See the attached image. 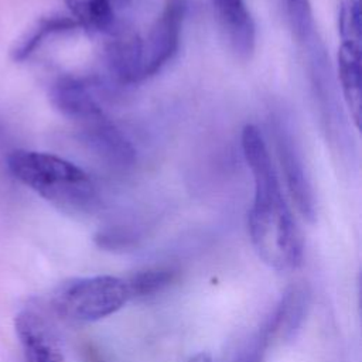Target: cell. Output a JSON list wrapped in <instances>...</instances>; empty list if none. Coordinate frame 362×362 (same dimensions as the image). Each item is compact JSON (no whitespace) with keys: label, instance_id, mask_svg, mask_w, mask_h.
Wrapping results in <instances>:
<instances>
[{"label":"cell","instance_id":"6da1fadb","mask_svg":"<svg viewBox=\"0 0 362 362\" xmlns=\"http://www.w3.org/2000/svg\"><path fill=\"white\" fill-rule=\"evenodd\" d=\"M242 150L255 182L247 221L252 245L269 267L279 272L297 269L303 262L301 235L281 192L264 139L255 124L243 127Z\"/></svg>","mask_w":362,"mask_h":362},{"label":"cell","instance_id":"7a4b0ae2","mask_svg":"<svg viewBox=\"0 0 362 362\" xmlns=\"http://www.w3.org/2000/svg\"><path fill=\"white\" fill-rule=\"evenodd\" d=\"M7 165L14 178L66 214L88 215L99 206V194L92 178L65 158L17 150L8 156Z\"/></svg>","mask_w":362,"mask_h":362},{"label":"cell","instance_id":"3957f363","mask_svg":"<svg viewBox=\"0 0 362 362\" xmlns=\"http://www.w3.org/2000/svg\"><path fill=\"white\" fill-rule=\"evenodd\" d=\"M132 300L126 279L96 274L71 279L52 294L54 310L74 322H93L109 317Z\"/></svg>","mask_w":362,"mask_h":362},{"label":"cell","instance_id":"277c9868","mask_svg":"<svg viewBox=\"0 0 362 362\" xmlns=\"http://www.w3.org/2000/svg\"><path fill=\"white\" fill-rule=\"evenodd\" d=\"M187 0H165L146 38H141V79L160 72L177 54Z\"/></svg>","mask_w":362,"mask_h":362},{"label":"cell","instance_id":"5b68a950","mask_svg":"<svg viewBox=\"0 0 362 362\" xmlns=\"http://www.w3.org/2000/svg\"><path fill=\"white\" fill-rule=\"evenodd\" d=\"M272 129L276 151L290 197L300 215L313 222L315 219V197L298 144L287 122L280 115H274L272 117Z\"/></svg>","mask_w":362,"mask_h":362},{"label":"cell","instance_id":"8992f818","mask_svg":"<svg viewBox=\"0 0 362 362\" xmlns=\"http://www.w3.org/2000/svg\"><path fill=\"white\" fill-rule=\"evenodd\" d=\"M81 139L92 154L113 170L126 171L136 161L132 143L105 115L81 124Z\"/></svg>","mask_w":362,"mask_h":362},{"label":"cell","instance_id":"52a82bcc","mask_svg":"<svg viewBox=\"0 0 362 362\" xmlns=\"http://www.w3.org/2000/svg\"><path fill=\"white\" fill-rule=\"evenodd\" d=\"M14 328L25 362H65L59 342L41 314L33 310L20 311Z\"/></svg>","mask_w":362,"mask_h":362},{"label":"cell","instance_id":"ba28073f","mask_svg":"<svg viewBox=\"0 0 362 362\" xmlns=\"http://www.w3.org/2000/svg\"><path fill=\"white\" fill-rule=\"evenodd\" d=\"M105 44V59L116 81L134 83L141 81V37L130 27L113 24Z\"/></svg>","mask_w":362,"mask_h":362},{"label":"cell","instance_id":"9c48e42d","mask_svg":"<svg viewBox=\"0 0 362 362\" xmlns=\"http://www.w3.org/2000/svg\"><path fill=\"white\" fill-rule=\"evenodd\" d=\"M221 30L232 51L247 58L255 49V23L245 0H211Z\"/></svg>","mask_w":362,"mask_h":362},{"label":"cell","instance_id":"30bf717a","mask_svg":"<svg viewBox=\"0 0 362 362\" xmlns=\"http://www.w3.org/2000/svg\"><path fill=\"white\" fill-rule=\"evenodd\" d=\"M49 98L52 105L64 116L78 122L79 124H85L105 115L90 89V85L79 78H59L52 85Z\"/></svg>","mask_w":362,"mask_h":362},{"label":"cell","instance_id":"8fae6325","mask_svg":"<svg viewBox=\"0 0 362 362\" xmlns=\"http://www.w3.org/2000/svg\"><path fill=\"white\" fill-rule=\"evenodd\" d=\"M338 75L345 103L355 126L359 127L362 100V45L341 42L338 52Z\"/></svg>","mask_w":362,"mask_h":362},{"label":"cell","instance_id":"7c38bea8","mask_svg":"<svg viewBox=\"0 0 362 362\" xmlns=\"http://www.w3.org/2000/svg\"><path fill=\"white\" fill-rule=\"evenodd\" d=\"M283 18L303 49L320 44L310 0H277Z\"/></svg>","mask_w":362,"mask_h":362},{"label":"cell","instance_id":"4fadbf2b","mask_svg":"<svg viewBox=\"0 0 362 362\" xmlns=\"http://www.w3.org/2000/svg\"><path fill=\"white\" fill-rule=\"evenodd\" d=\"M75 23L89 33H107L115 24L110 0H64Z\"/></svg>","mask_w":362,"mask_h":362},{"label":"cell","instance_id":"5bb4252c","mask_svg":"<svg viewBox=\"0 0 362 362\" xmlns=\"http://www.w3.org/2000/svg\"><path fill=\"white\" fill-rule=\"evenodd\" d=\"M177 277L171 266H150L136 272L127 280L132 298H143L164 291Z\"/></svg>","mask_w":362,"mask_h":362},{"label":"cell","instance_id":"9a60e30c","mask_svg":"<svg viewBox=\"0 0 362 362\" xmlns=\"http://www.w3.org/2000/svg\"><path fill=\"white\" fill-rule=\"evenodd\" d=\"M78 24L72 17H65V16H51L45 17L41 21L37 23V25L24 37L18 45L14 48L13 55L14 59H24L27 58L49 34L54 33H61V31H69L76 28Z\"/></svg>","mask_w":362,"mask_h":362},{"label":"cell","instance_id":"2e32d148","mask_svg":"<svg viewBox=\"0 0 362 362\" xmlns=\"http://www.w3.org/2000/svg\"><path fill=\"white\" fill-rule=\"evenodd\" d=\"M272 338H274V335L266 320L256 332L240 341L226 362H262Z\"/></svg>","mask_w":362,"mask_h":362},{"label":"cell","instance_id":"e0dca14e","mask_svg":"<svg viewBox=\"0 0 362 362\" xmlns=\"http://www.w3.org/2000/svg\"><path fill=\"white\" fill-rule=\"evenodd\" d=\"M338 30L341 42L362 45L359 0H342L339 7Z\"/></svg>","mask_w":362,"mask_h":362},{"label":"cell","instance_id":"ac0fdd59","mask_svg":"<svg viewBox=\"0 0 362 362\" xmlns=\"http://www.w3.org/2000/svg\"><path fill=\"white\" fill-rule=\"evenodd\" d=\"M83 361L85 362H105L103 358L100 356V354L98 352V349H95L90 344L83 346Z\"/></svg>","mask_w":362,"mask_h":362},{"label":"cell","instance_id":"d6986e66","mask_svg":"<svg viewBox=\"0 0 362 362\" xmlns=\"http://www.w3.org/2000/svg\"><path fill=\"white\" fill-rule=\"evenodd\" d=\"M189 362H212V359H211V356H209L208 354L199 352V354H197L195 356H192V358L189 359Z\"/></svg>","mask_w":362,"mask_h":362},{"label":"cell","instance_id":"ffe728a7","mask_svg":"<svg viewBox=\"0 0 362 362\" xmlns=\"http://www.w3.org/2000/svg\"><path fill=\"white\" fill-rule=\"evenodd\" d=\"M110 3H112V7L115 8H124V7H127L129 4H132L133 3V0H110Z\"/></svg>","mask_w":362,"mask_h":362}]
</instances>
